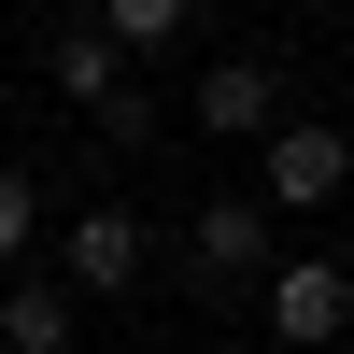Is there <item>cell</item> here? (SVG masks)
I'll return each mask as SVG.
<instances>
[{
  "label": "cell",
  "mask_w": 354,
  "mask_h": 354,
  "mask_svg": "<svg viewBox=\"0 0 354 354\" xmlns=\"http://www.w3.org/2000/svg\"><path fill=\"white\" fill-rule=\"evenodd\" d=\"M255 185H270V213H326V198H354V142L312 128V113H283L255 142Z\"/></svg>",
  "instance_id": "cell-1"
},
{
  "label": "cell",
  "mask_w": 354,
  "mask_h": 354,
  "mask_svg": "<svg viewBox=\"0 0 354 354\" xmlns=\"http://www.w3.org/2000/svg\"><path fill=\"white\" fill-rule=\"evenodd\" d=\"M255 312H270V340H354V270L340 255H270Z\"/></svg>",
  "instance_id": "cell-2"
},
{
  "label": "cell",
  "mask_w": 354,
  "mask_h": 354,
  "mask_svg": "<svg viewBox=\"0 0 354 354\" xmlns=\"http://www.w3.org/2000/svg\"><path fill=\"white\" fill-rule=\"evenodd\" d=\"M0 340H15V354H71V340H85V283L57 270V255H15V283H0Z\"/></svg>",
  "instance_id": "cell-3"
},
{
  "label": "cell",
  "mask_w": 354,
  "mask_h": 354,
  "mask_svg": "<svg viewBox=\"0 0 354 354\" xmlns=\"http://www.w3.org/2000/svg\"><path fill=\"white\" fill-rule=\"evenodd\" d=\"M185 270H198V283H270V185H255V198H198Z\"/></svg>",
  "instance_id": "cell-4"
},
{
  "label": "cell",
  "mask_w": 354,
  "mask_h": 354,
  "mask_svg": "<svg viewBox=\"0 0 354 354\" xmlns=\"http://www.w3.org/2000/svg\"><path fill=\"white\" fill-rule=\"evenodd\" d=\"M185 113H198V142H270L283 128V71H270V57H213Z\"/></svg>",
  "instance_id": "cell-5"
},
{
  "label": "cell",
  "mask_w": 354,
  "mask_h": 354,
  "mask_svg": "<svg viewBox=\"0 0 354 354\" xmlns=\"http://www.w3.org/2000/svg\"><path fill=\"white\" fill-rule=\"evenodd\" d=\"M142 255H156V241H142V213H113V198L57 227V270H71L85 298H142Z\"/></svg>",
  "instance_id": "cell-6"
},
{
  "label": "cell",
  "mask_w": 354,
  "mask_h": 354,
  "mask_svg": "<svg viewBox=\"0 0 354 354\" xmlns=\"http://www.w3.org/2000/svg\"><path fill=\"white\" fill-rule=\"evenodd\" d=\"M128 71H142V57H128V43H113V28L85 15V0H71V28H57V43H43V85H57V100H71V113H100L113 85H128Z\"/></svg>",
  "instance_id": "cell-7"
},
{
  "label": "cell",
  "mask_w": 354,
  "mask_h": 354,
  "mask_svg": "<svg viewBox=\"0 0 354 354\" xmlns=\"http://www.w3.org/2000/svg\"><path fill=\"white\" fill-rule=\"evenodd\" d=\"M85 15H100V28H113L128 57H170V43H185V15H198V0H85Z\"/></svg>",
  "instance_id": "cell-8"
},
{
  "label": "cell",
  "mask_w": 354,
  "mask_h": 354,
  "mask_svg": "<svg viewBox=\"0 0 354 354\" xmlns=\"http://www.w3.org/2000/svg\"><path fill=\"white\" fill-rule=\"evenodd\" d=\"M15 255H43V185L0 156V270H15Z\"/></svg>",
  "instance_id": "cell-9"
},
{
  "label": "cell",
  "mask_w": 354,
  "mask_h": 354,
  "mask_svg": "<svg viewBox=\"0 0 354 354\" xmlns=\"http://www.w3.org/2000/svg\"><path fill=\"white\" fill-rule=\"evenodd\" d=\"M85 128H100V156H142V142H156V100H142V85H113Z\"/></svg>",
  "instance_id": "cell-10"
}]
</instances>
